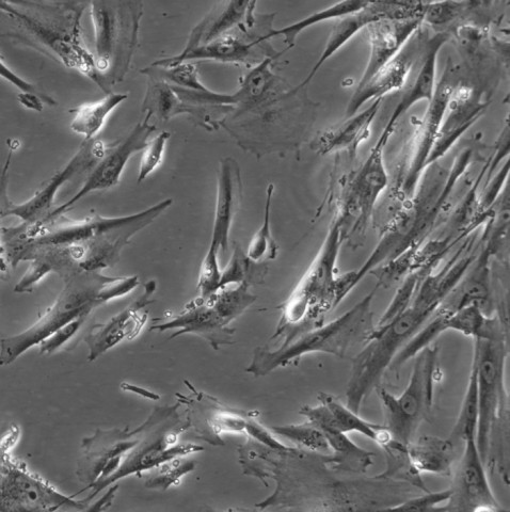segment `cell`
<instances>
[{"mask_svg":"<svg viewBox=\"0 0 510 512\" xmlns=\"http://www.w3.org/2000/svg\"><path fill=\"white\" fill-rule=\"evenodd\" d=\"M165 199L137 214L103 217L94 213L82 220L65 215L39 222H21L2 229V253L14 269L30 262L41 280L58 274L62 280L82 271H101L116 266L123 249L172 205Z\"/></svg>","mask_w":510,"mask_h":512,"instance_id":"1","label":"cell"},{"mask_svg":"<svg viewBox=\"0 0 510 512\" xmlns=\"http://www.w3.org/2000/svg\"><path fill=\"white\" fill-rule=\"evenodd\" d=\"M473 154L471 149L461 151L450 169L441 167L439 163L426 169L412 198L401 203L400 210L382 231L379 243L370 258L359 270L341 277L344 297L375 269L400 259L407 252L417 250L423 245L433 232L454 187L469 168Z\"/></svg>","mask_w":510,"mask_h":512,"instance_id":"2","label":"cell"},{"mask_svg":"<svg viewBox=\"0 0 510 512\" xmlns=\"http://www.w3.org/2000/svg\"><path fill=\"white\" fill-rule=\"evenodd\" d=\"M90 3L0 2L12 28L7 36L36 48L86 76L107 94L94 55L83 39L82 18Z\"/></svg>","mask_w":510,"mask_h":512,"instance_id":"3","label":"cell"},{"mask_svg":"<svg viewBox=\"0 0 510 512\" xmlns=\"http://www.w3.org/2000/svg\"><path fill=\"white\" fill-rule=\"evenodd\" d=\"M315 107L306 89L291 87L282 78L258 101L232 108L219 126L254 155L293 151L313 121Z\"/></svg>","mask_w":510,"mask_h":512,"instance_id":"4","label":"cell"},{"mask_svg":"<svg viewBox=\"0 0 510 512\" xmlns=\"http://www.w3.org/2000/svg\"><path fill=\"white\" fill-rule=\"evenodd\" d=\"M444 297L439 285L424 277L408 309L390 323L375 327L370 340L353 360L346 391L349 409L360 412L364 400L380 387L395 358L434 315Z\"/></svg>","mask_w":510,"mask_h":512,"instance_id":"5","label":"cell"},{"mask_svg":"<svg viewBox=\"0 0 510 512\" xmlns=\"http://www.w3.org/2000/svg\"><path fill=\"white\" fill-rule=\"evenodd\" d=\"M378 287L376 285L375 290L333 322L304 332L283 346L254 349L246 372L255 377L266 376L318 352L341 359L352 356L368 343L375 330L372 306Z\"/></svg>","mask_w":510,"mask_h":512,"instance_id":"6","label":"cell"},{"mask_svg":"<svg viewBox=\"0 0 510 512\" xmlns=\"http://www.w3.org/2000/svg\"><path fill=\"white\" fill-rule=\"evenodd\" d=\"M344 242V232L336 217L306 275L283 304L282 317L272 338L277 347L321 326L324 315L339 306L341 275L338 274L337 264Z\"/></svg>","mask_w":510,"mask_h":512,"instance_id":"7","label":"cell"},{"mask_svg":"<svg viewBox=\"0 0 510 512\" xmlns=\"http://www.w3.org/2000/svg\"><path fill=\"white\" fill-rule=\"evenodd\" d=\"M118 277H107L101 271L77 272L65 279V287L56 301L37 322L20 334L8 336L0 343V365H10L25 352L40 345L73 320L90 315L102 304L118 298Z\"/></svg>","mask_w":510,"mask_h":512,"instance_id":"8","label":"cell"},{"mask_svg":"<svg viewBox=\"0 0 510 512\" xmlns=\"http://www.w3.org/2000/svg\"><path fill=\"white\" fill-rule=\"evenodd\" d=\"M94 29L95 63L107 94L123 82L138 44L143 4L131 0H97L89 5Z\"/></svg>","mask_w":510,"mask_h":512,"instance_id":"9","label":"cell"},{"mask_svg":"<svg viewBox=\"0 0 510 512\" xmlns=\"http://www.w3.org/2000/svg\"><path fill=\"white\" fill-rule=\"evenodd\" d=\"M178 410L179 405L154 409L147 421L140 425V441L123 456L118 470L88 488L92 489L85 499L88 504L102 490L126 476L140 475L174 458L204 451V447L200 445L178 444L179 435L190 428L187 418H183Z\"/></svg>","mask_w":510,"mask_h":512,"instance_id":"10","label":"cell"},{"mask_svg":"<svg viewBox=\"0 0 510 512\" xmlns=\"http://www.w3.org/2000/svg\"><path fill=\"white\" fill-rule=\"evenodd\" d=\"M508 333L490 339H473V362L478 384L477 450L486 464L493 441L501 439L506 405L505 366L508 355Z\"/></svg>","mask_w":510,"mask_h":512,"instance_id":"11","label":"cell"},{"mask_svg":"<svg viewBox=\"0 0 510 512\" xmlns=\"http://www.w3.org/2000/svg\"><path fill=\"white\" fill-rule=\"evenodd\" d=\"M408 386L401 396H394L384 388H377L386 418L385 427L392 437L409 445L420 426L432 419L435 384L438 375V348L427 346L413 358Z\"/></svg>","mask_w":510,"mask_h":512,"instance_id":"12","label":"cell"},{"mask_svg":"<svg viewBox=\"0 0 510 512\" xmlns=\"http://www.w3.org/2000/svg\"><path fill=\"white\" fill-rule=\"evenodd\" d=\"M458 82L455 67L450 63L437 84L432 102L428 103L424 116L414 128L400 167L397 169L393 197L398 203L412 198L428 168V160L432 154L439 127Z\"/></svg>","mask_w":510,"mask_h":512,"instance_id":"13","label":"cell"},{"mask_svg":"<svg viewBox=\"0 0 510 512\" xmlns=\"http://www.w3.org/2000/svg\"><path fill=\"white\" fill-rule=\"evenodd\" d=\"M386 125L368 158L350 180L343 205L337 215L346 240L358 243L373 219L376 203L389 187V173L385 163V150L394 134Z\"/></svg>","mask_w":510,"mask_h":512,"instance_id":"14","label":"cell"},{"mask_svg":"<svg viewBox=\"0 0 510 512\" xmlns=\"http://www.w3.org/2000/svg\"><path fill=\"white\" fill-rule=\"evenodd\" d=\"M86 500H74L41 477L30 473L24 463L2 455L0 511L87 510Z\"/></svg>","mask_w":510,"mask_h":512,"instance_id":"15","label":"cell"},{"mask_svg":"<svg viewBox=\"0 0 510 512\" xmlns=\"http://www.w3.org/2000/svg\"><path fill=\"white\" fill-rule=\"evenodd\" d=\"M151 119L152 116L147 114L146 118L135 125L129 134L107 147L100 162L90 171L83 187L69 201L58 205L47 218L65 215L91 192L117 186L127 163L136 153L146 149L151 135L155 133L156 126L151 123Z\"/></svg>","mask_w":510,"mask_h":512,"instance_id":"16","label":"cell"},{"mask_svg":"<svg viewBox=\"0 0 510 512\" xmlns=\"http://www.w3.org/2000/svg\"><path fill=\"white\" fill-rule=\"evenodd\" d=\"M107 147L99 139L84 140L70 162L58 170L51 179L42 183L36 194L21 204L10 203L2 210V217H18L21 222L34 223L49 217L54 211L57 194L61 187L68 184L76 176L92 171Z\"/></svg>","mask_w":510,"mask_h":512,"instance_id":"17","label":"cell"},{"mask_svg":"<svg viewBox=\"0 0 510 512\" xmlns=\"http://www.w3.org/2000/svg\"><path fill=\"white\" fill-rule=\"evenodd\" d=\"M422 27L412 36L403 50L385 67L375 73L368 82L357 86L352 99L348 103L346 118L358 114L366 103L378 99L384 100L386 95L404 90L425 51L429 36H427L428 31H424Z\"/></svg>","mask_w":510,"mask_h":512,"instance_id":"18","label":"cell"},{"mask_svg":"<svg viewBox=\"0 0 510 512\" xmlns=\"http://www.w3.org/2000/svg\"><path fill=\"white\" fill-rule=\"evenodd\" d=\"M238 31V30H236ZM249 31L237 36L235 31L210 43L182 51L178 55L159 59L152 63L153 67L171 68L190 60H210L221 63L245 64L254 67L268 57L279 55L267 40L268 34H251Z\"/></svg>","mask_w":510,"mask_h":512,"instance_id":"19","label":"cell"},{"mask_svg":"<svg viewBox=\"0 0 510 512\" xmlns=\"http://www.w3.org/2000/svg\"><path fill=\"white\" fill-rule=\"evenodd\" d=\"M184 382L191 393L177 394L178 402L186 406L189 426L199 439L211 445H225L220 437L223 432L246 434L252 412L231 409L211 395L197 391L189 381Z\"/></svg>","mask_w":510,"mask_h":512,"instance_id":"20","label":"cell"},{"mask_svg":"<svg viewBox=\"0 0 510 512\" xmlns=\"http://www.w3.org/2000/svg\"><path fill=\"white\" fill-rule=\"evenodd\" d=\"M475 438L464 443L451 498L440 510L500 511L502 507L491 489Z\"/></svg>","mask_w":510,"mask_h":512,"instance_id":"21","label":"cell"},{"mask_svg":"<svg viewBox=\"0 0 510 512\" xmlns=\"http://www.w3.org/2000/svg\"><path fill=\"white\" fill-rule=\"evenodd\" d=\"M158 322L150 331L165 332L175 331L169 336V340L185 334L200 336L215 350L221 346L233 343L235 329L229 327L227 318L216 307L212 297H198L188 302L185 308L177 315L167 320H155Z\"/></svg>","mask_w":510,"mask_h":512,"instance_id":"22","label":"cell"},{"mask_svg":"<svg viewBox=\"0 0 510 512\" xmlns=\"http://www.w3.org/2000/svg\"><path fill=\"white\" fill-rule=\"evenodd\" d=\"M425 5L423 3L370 2L364 9L344 16L332 27L323 53L314 64L309 75L304 79V82L297 87L307 89L324 64L372 23L389 18V16L402 18V16L425 13Z\"/></svg>","mask_w":510,"mask_h":512,"instance_id":"23","label":"cell"},{"mask_svg":"<svg viewBox=\"0 0 510 512\" xmlns=\"http://www.w3.org/2000/svg\"><path fill=\"white\" fill-rule=\"evenodd\" d=\"M488 104L482 91L459 80L446 107L428 167L440 163L441 158L484 115Z\"/></svg>","mask_w":510,"mask_h":512,"instance_id":"24","label":"cell"},{"mask_svg":"<svg viewBox=\"0 0 510 512\" xmlns=\"http://www.w3.org/2000/svg\"><path fill=\"white\" fill-rule=\"evenodd\" d=\"M156 282L151 280L145 285V292L118 315L110 318L104 325H95L86 335L85 343L89 349L88 361L93 362L111 348L127 340L137 338L148 322V312L141 313L155 300Z\"/></svg>","mask_w":510,"mask_h":512,"instance_id":"25","label":"cell"},{"mask_svg":"<svg viewBox=\"0 0 510 512\" xmlns=\"http://www.w3.org/2000/svg\"><path fill=\"white\" fill-rule=\"evenodd\" d=\"M424 14L410 16H389L366 28L371 47L369 62L358 86L368 82L382 67H385L424 24Z\"/></svg>","mask_w":510,"mask_h":512,"instance_id":"26","label":"cell"},{"mask_svg":"<svg viewBox=\"0 0 510 512\" xmlns=\"http://www.w3.org/2000/svg\"><path fill=\"white\" fill-rule=\"evenodd\" d=\"M141 438L140 426L135 430L98 429L94 436L85 438L82 456L78 459L76 475L88 489L101 477L106 464L116 457H123L138 444Z\"/></svg>","mask_w":510,"mask_h":512,"instance_id":"27","label":"cell"},{"mask_svg":"<svg viewBox=\"0 0 510 512\" xmlns=\"http://www.w3.org/2000/svg\"><path fill=\"white\" fill-rule=\"evenodd\" d=\"M317 398L320 400V406H306L301 408L300 414L304 415L308 422L322 431L332 430L343 432V434L356 431L373 440L380 447L393 439L390 431L385 426L361 419L359 413L342 405L338 398L328 393H320Z\"/></svg>","mask_w":510,"mask_h":512,"instance_id":"28","label":"cell"},{"mask_svg":"<svg viewBox=\"0 0 510 512\" xmlns=\"http://www.w3.org/2000/svg\"><path fill=\"white\" fill-rule=\"evenodd\" d=\"M243 199L241 169L233 157L220 160L217 178L215 217L210 247L219 252L229 248L232 223L238 214Z\"/></svg>","mask_w":510,"mask_h":512,"instance_id":"29","label":"cell"},{"mask_svg":"<svg viewBox=\"0 0 510 512\" xmlns=\"http://www.w3.org/2000/svg\"><path fill=\"white\" fill-rule=\"evenodd\" d=\"M257 2H221L217 3L205 18L191 31L183 51L215 41L236 30H251L261 23L255 15Z\"/></svg>","mask_w":510,"mask_h":512,"instance_id":"30","label":"cell"},{"mask_svg":"<svg viewBox=\"0 0 510 512\" xmlns=\"http://www.w3.org/2000/svg\"><path fill=\"white\" fill-rule=\"evenodd\" d=\"M381 104L382 99L375 100L355 116L318 133L310 142L311 150L322 156L340 152L356 156L361 144L368 141L372 135V126Z\"/></svg>","mask_w":510,"mask_h":512,"instance_id":"31","label":"cell"},{"mask_svg":"<svg viewBox=\"0 0 510 512\" xmlns=\"http://www.w3.org/2000/svg\"><path fill=\"white\" fill-rule=\"evenodd\" d=\"M492 256L491 251L484 247L481 254L476 256L465 276L460 279L453 290L440 303L439 311L453 314L471 306V304H475L485 314L493 315L490 279V260Z\"/></svg>","mask_w":510,"mask_h":512,"instance_id":"32","label":"cell"},{"mask_svg":"<svg viewBox=\"0 0 510 512\" xmlns=\"http://www.w3.org/2000/svg\"><path fill=\"white\" fill-rule=\"evenodd\" d=\"M448 32L439 31L436 35L428 37L425 51L416 69L414 77L404 88L402 98L396 105L387 126L396 128L398 120H401L407 112L418 103L432 102L436 91L437 63L441 48L448 42Z\"/></svg>","mask_w":510,"mask_h":512,"instance_id":"33","label":"cell"},{"mask_svg":"<svg viewBox=\"0 0 510 512\" xmlns=\"http://www.w3.org/2000/svg\"><path fill=\"white\" fill-rule=\"evenodd\" d=\"M142 111L164 122L187 114L195 116L204 127L214 128L210 118L203 112L210 111L209 108L184 103L169 84L156 78H150L146 98L142 103Z\"/></svg>","mask_w":510,"mask_h":512,"instance_id":"34","label":"cell"},{"mask_svg":"<svg viewBox=\"0 0 510 512\" xmlns=\"http://www.w3.org/2000/svg\"><path fill=\"white\" fill-rule=\"evenodd\" d=\"M409 455L421 474L450 475L456 457V444L451 439L423 436L408 445Z\"/></svg>","mask_w":510,"mask_h":512,"instance_id":"35","label":"cell"},{"mask_svg":"<svg viewBox=\"0 0 510 512\" xmlns=\"http://www.w3.org/2000/svg\"><path fill=\"white\" fill-rule=\"evenodd\" d=\"M332 455L325 457L326 463L337 471L365 473L374 464L375 454L363 450L339 431L325 430Z\"/></svg>","mask_w":510,"mask_h":512,"instance_id":"36","label":"cell"},{"mask_svg":"<svg viewBox=\"0 0 510 512\" xmlns=\"http://www.w3.org/2000/svg\"><path fill=\"white\" fill-rule=\"evenodd\" d=\"M129 95L124 93H108L105 98L94 103H87L71 109L74 118L70 124L71 130L84 136L85 140H93L103 130L107 118Z\"/></svg>","mask_w":510,"mask_h":512,"instance_id":"37","label":"cell"},{"mask_svg":"<svg viewBox=\"0 0 510 512\" xmlns=\"http://www.w3.org/2000/svg\"><path fill=\"white\" fill-rule=\"evenodd\" d=\"M369 3L370 2H362V0H348V2L338 3L325 10L312 13L311 15L307 16V18L302 19L292 25L279 29L273 28L269 31L267 40L270 41L275 38L282 37L283 42L286 44V46H288L286 47V51L291 50V48L295 46L296 40L302 34V32L323 22L340 20L344 18V16L356 13L364 9L369 5Z\"/></svg>","mask_w":510,"mask_h":512,"instance_id":"38","label":"cell"},{"mask_svg":"<svg viewBox=\"0 0 510 512\" xmlns=\"http://www.w3.org/2000/svg\"><path fill=\"white\" fill-rule=\"evenodd\" d=\"M381 448L386 454L387 467L385 472L377 476L378 479L405 480L414 487L425 492L429 491L423 482L421 473L413 466L408 445L393 438Z\"/></svg>","mask_w":510,"mask_h":512,"instance_id":"39","label":"cell"},{"mask_svg":"<svg viewBox=\"0 0 510 512\" xmlns=\"http://www.w3.org/2000/svg\"><path fill=\"white\" fill-rule=\"evenodd\" d=\"M275 192V185L270 184L266 191V202L264 208V219L262 226L251 239L246 252L248 258L258 264H266L277 259L279 245L272 231V207Z\"/></svg>","mask_w":510,"mask_h":512,"instance_id":"40","label":"cell"},{"mask_svg":"<svg viewBox=\"0 0 510 512\" xmlns=\"http://www.w3.org/2000/svg\"><path fill=\"white\" fill-rule=\"evenodd\" d=\"M478 416V384L476 365L472 361V367L467 391L462 400L456 424L452 430L451 439L454 444L465 443L470 438L476 437Z\"/></svg>","mask_w":510,"mask_h":512,"instance_id":"41","label":"cell"},{"mask_svg":"<svg viewBox=\"0 0 510 512\" xmlns=\"http://www.w3.org/2000/svg\"><path fill=\"white\" fill-rule=\"evenodd\" d=\"M265 265L251 261L241 245L234 243L232 258L227 267L222 270L220 288L231 284L262 283L267 272Z\"/></svg>","mask_w":510,"mask_h":512,"instance_id":"42","label":"cell"},{"mask_svg":"<svg viewBox=\"0 0 510 512\" xmlns=\"http://www.w3.org/2000/svg\"><path fill=\"white\" fill-rule=\"evenodd\" d=\"M273 434L289 439L314 453L329 454L330 446L324 432L310 422L299 425L276 426L270 429Z\"/></svg>","mask_w":510,"mask_h":512,"instance_id":"43","label":"cell"},{"mask_svg":"<svg viewBox=\"0 0 510 512\" xmlns=\"http://www.w3.org/2000/svg\"><path fill=\"white\" fill-rule=\"evenodd\" d=\"M185 457L174 458L151 470V475L145 484L146 487L165 491L172 486L180 485L182 477L196 468V463L193 460L185 459Z\"/></svg>","mask_w":510,"mask_h":512,"instance_id":"44","label":"cell"},{"mask_svg":"<svg viewBox=\"0 0 510 512\" xmlns=\"http://www.w3.org/2000/svg\"><path fill=\"white\" fill-rule=\"evenodd\" d=\"M219 251L213 247L207 250L200 268L197 290L202 298L210 297L220 290L222 271L219 265Z\"/></svg>","mask_w":510,"mask_h":512,"instance_id":"45","label":"cell"},{"mask_svg":"<svg viewBox=\"0 0 510 512\" xmlns=\"http://www.w3.org/2000/svg\"><path fill=\"white\" fill-rule=\"evenodd\" d=\"M170 138L171 134L167 131L159 133L148 143L146 149L143 150L140 159L138 183L147 180L149 176L162 165L167 143Z\"/></svg>","mask_w":510,"mask_h":512,"instance_id":"46","label":"cell"},{"mask_svg":"<svg viewBox=\"0 0 510 512\" xmlns=\"http://www.w3.org/2000/svg\"><path fill=\"white\" fill-rule=\"evenodd\" d=\"M88 316L89 315H83L73 320L72 323L62 327L51 335L50 338L43 341L39 345L40 355H52L59 348L71 342L75 338V335L81 331L82 327L85 325Z\"/></svg>","mask_w":510,"mask_h":512,"instance_id":"47","label":"cell"},{"mask_svg":"<svg viewBox=\"0 0 510 512\" xmlns=\"http://www.w3.org/2000/svg\"><path fill=\"white\" fill-rule=\"evenodd\" d=\"M452 495V489H446L439 492H430L419 498L408 500L402 505L392 507L393 510H413V511H426L438 510L439 506L443 503H448Z\"/></svg>","mask_w":510,"mask_h":512,"instance_id":"48","label":"cell"},{"mask_svg":"<svg viewBox=\"0 0 510 512\" xmlns=\"http://www.w3.org/2000/svg\"><path fill=\"white\" fill-rule=\"evenodd\" d=\"M0 68H2V72L0 75L4 79L7 80L10 84H12L15 88L19 89L21 93H30V94H38L42 96H49L40 92L34 84L28 82V80L20 77L15 74L8 66H6L4 60L0 61Z\"/></svg>","mask_w":510,"mask_h":512,"instance_id":"49","label":"cell"},{"mask_svg":"<svg viewBox=\"0 0 510 512\" xmlns=\"http://www.w3.org/2000/svg\"><path fill=\"white\" fill-rule=\"evenodd\" d=\"M17 99L24 108L37 112L43 110L44 103L50 106H57V102L50 95L42 96L38 94L20 93Z\"/></svg>","mask_w":510,"mask_h":512,"instance_id":"50","label":"cell"},{"mask_svg":"<svg viewBox=\"0 0 510 512\" xmlns=\"http://www.w3.org/2000/svg\"><path fill=\"white\" fill-rule=\"evenodd\" d=\"M119 490V486L117 484H114L113 487H110L103 498L92 505L91 507H88L87 510L89 511H104L107 510L108 507L113 504L114 499L116 498L117 491Z\"/></svg>","mask_w":510,"mask_h":512,"instance_id":"51","label":"cell"},{"mask_svg":"<svg viewBox=\"0 0 510 512\" xmlns=\"http://www.w3.org/2000/svg\"><path fill=\"white\" fill-rule=\"evenodd\" d=\"M121 389L125 392L135 393L137 395H140L142 397L152 399V400H158L159 398H161L157 394L152 393L151 391L140 388L138 386H134V384L127 383V382L121 383Z\"/></svg>","mask_w":510,"mask_h":512,"instance_id":"52","label":"cell"}]
</instances>
